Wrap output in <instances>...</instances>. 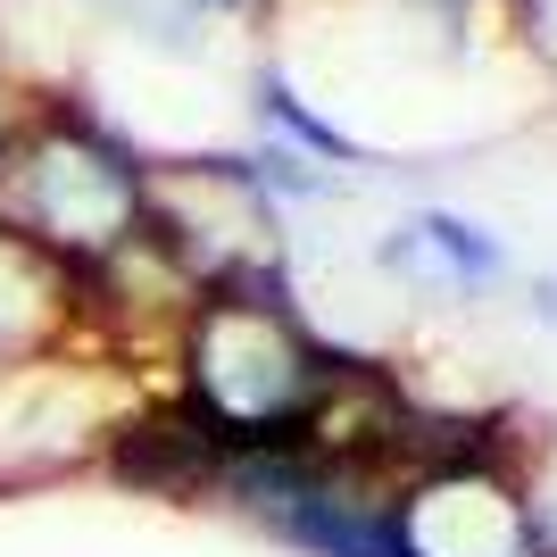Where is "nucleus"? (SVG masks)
Instances as JSON below:
<instances>
[{"label": "nucleus", "instance_id": "obj_6", "mask_svg": "<svg viewBox=\"0 0 557 557\" xmlns=\"http://www.w3.org/2000/svg\"><path fill=\"white\" fill-rule=\"evenodd\" d=\"M524 25H533L541 42H549V50H557V0H524Z\"/></svg>", "mask_w": 557, "mask_h": 557}, {"label": "nucleus", "instance_id": "obj_7", "mask_svg": "<svg viewBox=\"0 0 557 557\" xmlns=\"http://www.w3.org/2000/svg\"><path fill=\"white\" fill-rule=\"evenodd\" d=\"M9 134H17V116H9V100H0V150H9Z\"/></svg>", "mask_w": 557, "mask_h": 557}, {"label": "nucleus", "instance_id": "obj_1", "mask_svg": "<svg viewBox=\"0 0 557 557\" xmlns=\"http://www.w3.org/2000/svg\"><path fill=\"white\" fill-rule=\"evenodd\" d=\"M333 399H342V358L300 325L292 292L267 267H233L191 300L175 408L216 442V458L308 442Z\"/></svg>", "mask_w": 557, "mask_h": 557}, {"label": "nucleus", "instance_id": "obj_5", "mask_svg": "<svg viewBox=\"0 0 557 557\" xmlns=\"http://www.w3.org/2000/svg\"><path fill=\"white\" fill-rule=\"evenodd\" d=\"M258 100H267V116H275V125L300 141V150H317V159H358V141H349L342 125H325V116H308L300 92H292L283 75H267V84H258Z\"/></svg>", "mask_w": 557, "mask_h": 557}, {"label": "nucleus", "instance_id": "obj_3", "mask_svg": "<svg viewBox=\"0 0 557 557\" xmlns=\"http://www.w3.org/2000/svg\"><path fill=\"white\" fill-rule=\"evenodd\" d=\"M383 267H399L408 283H433V292H483V283L508 275V250L483 225H466V216L424 209L383 242Z\"/></svg>", "mask_w": 557, "mask_h": 557}, {"label": "nucleus", "instance_id": "obj_4", "mask_svg": "<svg viewBox=\"0 0 557 557\" xmlns=\"http://www.w3.org/2000/svg\"><path fill=\"white\" fill-rule=\"evenodd\" d=\"M67 308H75V283L59 275L42 250H25L17 233H0V374L34 367V358L59 342Z\"/></svg>", "mask_w": 557, "mask_h": 557}, {"label": "nucleus", "instance_id": "obj_2", "mask_svg": "<svg viewBox=\"0 0 557 557\" xmlns=\"http://www.w3.org/2000/svg\"><path fill=\"white\" fill-rule=\"evenodd\" d=\"M0 233L42 250L67 283H92L125 250L159 242V209L141 166L109 134L50 116V125H17L0 150Z\"/></svg>", "mask_w": 557, "mask_h": 557}]
</instances>
